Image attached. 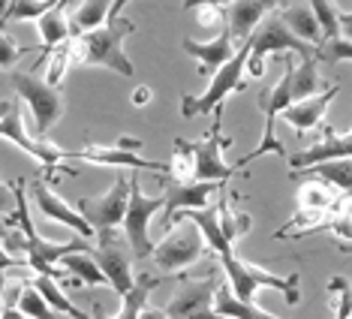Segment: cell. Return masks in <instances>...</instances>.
<instances>
[{"label": "cell", "mask_w": 352, "mask_h": 319, "mask_svg": "<svg viewBox=\"0 0 352 319\" xmlns=\"http://www.w3.org/2000/svg\"><path fill=\"white\" fill-rule=\"evenodd\" d=\"M133 30H135V21L124 19V15H115V19H109L106 25L85 30V34L69 39L73 60L82 63V67H102V69H111V73H118V76L133 78L135 67L124 52V43Z\"/></svg>", "instance_id": "1"}, {"label": "cell", "mask_w": 352, "mask_h": 319, "mask_svg": "<svg viewBox=\"0 0 352 319\" xmlns=\"http://www.w3.org/2000/svg\"><path fill=\"white\" fill-rule=\"evenodd\" d=\"M220 265H223V274H226V286L232 289V295L241 301H253L256 292L262 289V286H271V289H277L280 295L286 298V305H298L301 301V274H271L262 265H253V262H244L238 259V253H223Z\"/></svg>", "instance_id": "2"}, {"label": "cell", "mask_w": 352, "mask_h": 319, "mask_svg": "<svg viewBox=\"0 0 352 319\" xmlns=\"http://www.w3.org/2000/svg\"><path fill=\"white\" fill-rule=\"evenodd\" d=\"M280 63H283V76H280L271 87L259 91V109H262V115H265V130H262V142H259V145H256L247 157L238 160L235 169H244V166H250L253 160H259V157H265V154H280V157H286V148H283V142L277 139L274 130H277V118L283 115V109L289 106V102H295V97H292V69H295L292 52H283V54H280Z\"/></svg>", "instance_id": "3"}, {"label": "cell", "mask_w": 352, "mask_h": 319, "mask_svg": "<svg viewBox=\"0 0 352 319\" xmlns=\"http://www.w3.org/2000/svg\"><path fill=\"white\" fill-rule=\"evenodd\" d=\"M0 139L12 142L15 148H21L25 154L45 166V175H52L63 166V160L73 157V151H63L58 145H52L49 139H39L25 130V111H21L19 100H0Z\"/></svg>", "instance_id": "4"}, {"label": "cell", "mask_w": 352, "mask_h": 319, "mask_svg": "<svg viewBox=\"0 0 352 319\" xmlns=\"http://www.w3.org/2000/svg\"><path fill=\"white\" fill-rule=\"evenodd\" d=\"M250 43V54H247V73L253 78H262L265 76V58L268 54H283V52H292L298 58H310L316 54L319 49H314L310 43H304L301 36H295L289 28L280 21V15H268L259 28L247 36Z\"/></svg>", "instance_id": "5"}, {"label": "cell", "mask_w": 352, "mask_h": 319, "mask_svg": "<svg viewBox=\"0 0 352 319\" xmlns=\"http://www.w3.org/2000/svg\"><path fill=\"white\" fill-rule=\"evenodd\" d=\"M163 211V193L148 196L139 184V175H130V199H126V214H124V241L130 244L133 259H148L154 253L151 241V217Z\"/></svg>", "instance_id": "6"}, {"label": "cell", "mask_w": 352, "mask_h": 319, "mask_svg": "<svg viewBox=\"0 0 352 319\" xmlns=\"http://www.w3.org/2000/svg\"><path fill=\"white\" fill-rule=\"evenodd\" d=\"M247 54H250V43L244 39V43L238 45V52L211 76V85H208V91L202 94V97H184L181 100V115L184 118L208 115V111L223 106L229 94L241 91L244 87V69H247Z\"/></svg>", "instance_id": "7"}, {"label": "cell", "mask_w": 352, "mask_h": 319, "mask_svg": "<svg viewBox=\"0 0 352 319\" xmlns=\"http://www.w3.org/2000/svg\"><path fill=\"white\" fill-rule=\"evenodd\" d=\"M10 82L15 87V94L21 97V102L30 109V115H34L36 135L39 139H45L52 126L63 118V94H60V87L49 85L36 73H19V69L10 76Z\"/></svg>", "instance_id": "8"}, {"label": "cell", "mask_w": 352, "mask_h": 319, "mask_svg": "<svg viewBox=\"0 0 352 319\" xmlns=\"http://www.w3.org/2000/svg\"><path fill=\"white\" fill-rule=\"evenodd\" d=\"M205 250H208V244H205L202 232L196 229V223L178 220V226H172L169 232H166L163 241L154 244L151 259H154V265L160 271L175 274V271H184V268L196 265V262L205 256Z\"/></svg>", "instance_id": "9"}, {"label": "cell", "mask_w": 352, "mask_h": 319, "mask_svg": "<svg viewBox=\"0 0 352 319\" xmlns=\"http://www.w3.org/2000/svg\"><path fill=\"white\" fill-rule=\"evenodd\" d=\"M126 199H130V175H118L115 184H111L106 193L78 199L76 208L82 211V217L94 226L97 238H106V235H111L124 223Z\"/></svg>", "instance_id": "10"}, {"label": "cell", "mask_w": 352, "mask_h": 319, "mask_svg": "<svg viewBox=\"0 0 352 319\" xmlns=\"http://www.w3.org/2000/svg\"><path fill=\"white\" fill-rule=\"evenodd\" d=\"M187 151L196 157V181H214V184H223L226 178L235 175V166H229L223 160V151L232 145L229 135H223V106L214 109V126L205 139L199 142H184Z\"/></svg>", "instance_id": "11"}, {"label": "cell", "mask_w": 352, "mask_h": 319, "mask_svg": "<svg viewBox=\"0 0 352 319\" xmlns=\"http://www.w3.org/2000/svg\"><path fill=\"white\" fill-rule=\"evenodd\" d=\"M30 190V199H34V205L39 208V214L43 217H49L52 223H60V226H67V229H73V232L78 238H85V241H91L94 235V226L82 217V211L76 208V205H69L63 196H58L54 190L49 187V175H39V178H34L28 184Z\"/></svg>", "instance_id": "12"}, {"label": "cell", "mask_w": 352, "mask_h": 319, "mask_svg": "<svg viewBox=\"0 0 352 319\" xmlns=\"http://www.w3.org/2000/svg\"><path fill=\"white\" fill-rule=\"evenodd\" d=\"M220 187L223 184H214V181H187V184H178V181L163 175V232L172 229V217L178 211L208 208L214 190H220Z\"/></svg>", "instance_id": "13"}, {"label": "cell", "mask_w": 352, "mask_h": 319, "mask_svg": "<svg viewBox=\"0 0 352 319\" xmlns=\"http://www.w3.org/2000/svg\"><path fill=\"white\" fill-rule=\"evenodd\" d=\"M94 259L102 268V274L109 277V289H115L118 295H124L133 286V253L130 244L115 241V235H106L97 241V250H94Z\"/></svg>", "instance_id": "14"}, {"label": "cell", "mask_w": 352, "mask_h": 319, "mask_svg": "<svg viewBox=\"0 0 352 319\" xmlns=\"http://www.w3.org/2000/svg\"><path fill=\"white\" fill-rule=\"evenodd\" d=\"M217 286H220L217 277H208V280H190V277L181 271L178 289H175V295L169 298V305H166L163 310L169 314V319H187V316H193L196 310L214 307Z\"/></svg>", "instance_id": "15"}, {"label": "cell", "mask_w": 352, "mask_h": 319, "mask_svg": "<svg viewBox=\"0 0 352 319\" xmlns=\"http://www.w3.org/2000/svg\"><path fill=\"white\" fill-rule=\"evenodd\" d=\"M340 157H352V130L338 133L334 126L322 124V139L314 142L310 148H301L298 154H289V169L301 172L307 166L325 163V160H340Z\"/></svg>", "instance_id": "16"}, {"label": "cell", "mask_w": 352, "mask_h": 319, "mask_svg": "<svg viewBox=\"0 0 352 319\" xmlns=\"http://www.w3.org/2000/svg\"><path fill=\"white\" fill-rule=\"evenodd\" d=\"M184 52L190 54V58L196 60V67H199V73L202 76H214L217 69L226 63L232 54L238 52V45L241 43H235V36H232V30L223 25V30L214 39H208V43H199V39H190V36H184Z\"/></svg>", "instance_id": "17"}, {"label": "cell", "mask_w": 352, "mask_h": 319, "mask_svg": "<svg viewBox=\"0 0 352 319\" xmlns=\"http://www.w3.org/2000/svg\"><path fill=\"white\" fill-rule=\"evenodd\" d=\"M73 157L87 160L94 166H115V169H148L157 175H169V163H154V160L139 157L130 148H109V145H85L82 151H73Z\"/></svg>", "instance_id": "18"}, {"label": "cell", "mask_w": 352, "mask_h": 319, "mask_svg": "<svg viewBox=\"0 0 352 319\" xmlns=\"http://www.w3.org/2000/svg\"><path fill=\"white\" fill-rule=\"evenodd\" d=\"M340 94V85H331V87H325V91H319L314 94V97H304V100H295L289 102V106L283 109V121L295 126L301 135L304 133H310V130H316V126H322V115H325V109L334 102V97Z\"/></svg>", "instance_id": "19"}, {"label": "cell", "mask_w": 352, "mask_h": 319, "mask_svg": "<svg viewBox=\"0 0 352 319\" xmlns=\"http://www.w3.org/2000/svg\"><path fill=\"white\" fill-rule=\"evenodd\" d=\"M277 6H280L277 0H232L226 12H223V19H226V28L232 30L235 43H244L262 25V19Z\"/></svg>", "instance_id": "20"}, {"label": "cell", "mask_w": 352, "mask_h": 319, "mask_svg": "<svg viewBox=\"0 0 352 319\" xmlns=\"http://www.w3.org/2000/svg\"><path fill=\"white\" fill-rule=\"evenodd\" d=\"M277 15H280V21H283V25L289 28L295 36H301L304 43H310L314 49H319V45L325 43L322 28H319V21H316V12L310 10L307 0H289V3H286Z\"/></svg>", "instance_id": "21"}, {"label": "cell", "mask_w": 352, "mask_h": 319, "mask_svg": "<svg viewBox=\"0 0 352 319\" xmlns=\"http://www.w3.org/2000/svg\"><path fill=\"white\" fill-rule=\"evenodd\" d=\"M69 0H58L49 12H43L36 19V30H39V39H43V60L45 54L58 45L69 43L73 39V30H69V10H67Z\"/></svg>", "instance_id": "22"}, {"label": "cell", "mask_w": 352, "mask_h": 319, "mask_svg": "<svg viewBox=\"0 0 352 319\" xmlns=\"http://www.w3.org/2000/svg\"><path fill=\"white\" fill-rule=\"evenodd\" d=\"M60 265L73 277L76 286H109V277L102 274V268L94 259V250H73V253H63Z\"/></svg>", "instance_id": "23"}, {"label": "cell", "mask_w": 352, "mask_h": 319, "mask_svg": "<svg viewBox=\"0 0 352 319\" xmlns=\"http://www.w3.org/2000/svg\"><path fill=\"white\" fill-rule=\"evenodd\" d=\"M160 280L163 277H154V274H135V280L133 286L121 295V310H118L111 319H139L142 316V310L148 307V298H151V292L160 286Z\"/></svg>", "instance_id": "24"}, {"label": "cell", "mask_w": 352, "mask_h": 319, "mask_svg": "<svg viewBox=\"0 0 352 319\" xmlns=\"http://www.w3.org/2000/svg\"><path fill=\"white\" fill-rule=\"evenodd\" d=\"M111 3L115 0H82L76 10H69V30H73V36L106 25L111 15Z\"/></svg>", "instance_id": "25"}, {"label": "cell", "mask_w": 352, "mask_h": 319, "mask_svg": "<svg viewBox=\"0 0 352 319\" xmlns=\"http://www.w3.org/2000/svg\"><path fill=\"white\" fill-rule=\"evenodd\" d=\"M304 175H316V178H322L325 184L338 187L340 193H346L352 199V157L325 160V163L307 166V169H301V178H304Z\"/></svg>", "instance_id": "26"}, {"label": "cell", "mask_w": 352, "mask_h": 319, "mask_svg": "<svg viewBox=\"0 0 352 319\" xmlns=\"http://www.w3.org/2000/svg\"><path fill=\"white\" fill-rule=\"evenodd\" d=\"M214 310H220V314L226 316V319H277V316L265 314V310L256 305V301H241V298H235L226 283L217 286V295H214Z\"/></svg>", "instance_id": "27"}, {"label": "cell", "mask_w": 352, "mask_h": 319, "mask_svg": "<svg viewBox=\"0 0 352 319\" xmlns=\"http://www.w3.org/2000/svg\"><path fill=\"white\" fill-rule=\"evenodd\" d=\"M319 91H325V82L319 76V58L316 54L301 58V63H295V69H292V97L304 100V97H314Z\"/></svg>", "instance_id": "28"}, {"label": "cell", "mask_w": 352, "mask_h": 319, "mask_svg": "<svg viewBox=\"0 0 352 319\" xmlns=\"http://www.w3.org/2000/svg\"><path fill=\"white\" fill-rule=\"evenodd\" d=\"M34 286H36L39 295H43V298L49 301V305L58 310L60 316H69V319H87L85 310H78L73 301H69L67 295H63V289L58 286V280H54V277H49V274H36V277H34Z\"/></svg>", "instance_id": "29"}, {"label": "cell", "mask_w": 352, "mask_h": 319, "mask_svg": "<svg viewBox=\"0 0 352 319\" xmlns=\"http://www.w3.org/2000/svg\"><path fill=\"white\" fill-rule=\"evenodd\" d=\"M58 0H0V21H36L43 12H49Z\"/></svg>", "instance_id": "30"}, {"label": "cell", "mask_w": 352, "mask_h": 319, "mask_svg": "<svg viewBox=\"0 0 352 319\" xmlns=\"http://www.w3.org/2000/svg\"><path fill=\"white\" fill-rule=\"evenodd\" d=\"M217 214H220V226H223V235L229 238L232 244L238 241L241 235L250 232V217L247 214H238L235 208L229 205L226 199V187H220V202H217Z\"/></svg>", "instance_id": "31"}, {"label": "cell", "mask_w": 352, "mask_h": 319, "mask_svg": "<svg viewBox=\"0 0 352 319\" xmlns=\"http://www.w3.org/2000/svg\"><path fill=\"white\" fill-rule=\"evenodd\" d=\"M15 307H19L28 319H58V316H60L58 310H54L49 301L43 298V295H39V289H36L34 283H25V286H21Z\"/></svg>", "instance_id": "32"}, {"label": "cell", "mask_w": 352, "mask_h": 319, "mask_svg": "<svg viewBox=\"0 0 352 319\" xmlns=\"http://www.w3.org/2000/svg\"><path fill=\"white\" fill-rule=\"evenodd\" d=\"M328 208H334V196L328 193L325 184L310 181L298 190V211H316V214H328Z\"/></svg>", "instance_id": "33"}, {"label": "cell", "mask_w": 352, "mask_h": 319, "mask_svg": "<svg viewBox=\"0 0 352 319\" xmlns=\"http://www.w3.org/2000/svg\"><path fill=\"white\" fill-rule=\"evenodd\" d=\"M310 10L316 12V21L322 28V36L325 43L328 39H338L340 36V6L338 0H307Z\"/></svg>", "instance_id": "34"}, {"label": "cell", "mask_w": 352, "mask_h": 319, "mask_svg": "<svg viewBox=\"0 0 352 319\" xmlns=\"http://www.w3.org/2000/svg\"><path fill=\"white\" fill-rule=\"evenodd\" d=\"M166 178L178 181V184H187V181H196V157L187 151L184 139L175 142V154L169 160V175Z\"/></svg>", "instance_id": "35"}, {"label": "cell", "mask_w": 352, "mask_h": 319, "mask_svg": "<svg viewBox=\"0 0 352 319\" xmlns=\"http://www.w3.org/2000/svg\"><path fill=\"white\" fill-rule=\"evenodd\" d=\"M45 82L58 87L63 82V76H67V69H69V63H73V52H69V43H63L58 45V49H52L49 54H45Z\"/></svg>", "instance_id": "36"}, {"label": "cell", "mask_w": 352, "mask_h": 319, "mask_svg": "<svg viewBox=\"0 0 352 319\" xmlns=\"http://www.w3.org/2000/svg\"><path fill=\"white\" fill-rule=\"evenodd\" d=\"M316 58L319 60H328V63H340V60H349L352 63V43L349 39H328V43L319 45V52H316Z\"/></svg>", "instance_id": "37"}, {"label": "cell", "mask_w": 352, "mask_h": 319, "mask_svg": "<svg viewBox=\"0 0 352 319\" xmlns=\"http://www.w3.org/2000/svg\"><path fill=\"white\" fill-rule=\"evenodd\" d=\"M328 292L338 295V314L334 319H349V310H352V283L346 277H334L328 280Z\"/></svg>", "instance_id": "38"}, {"label": "cell", "mask_w": 352, "mask_h": 319, "mask_svg": "<svg viewBox=\"0 0 352 319\" xmlns=\"http://www.w3.org/2000/svg\"><path fill=\"white\" fill-rule=\"evenodd\" d=\"M3 28H6V25L0 21V69H10V67H15V60L25 58L30 49H21V45H15L12 39L6 36V30H3Z\"/></svg>", "instance_id": "39"}, {"label": "cell", "mask_w": 352, "mask_h": 319, "mask_svg": "<svg viewBox=\"0 0 352 319\" xmlns=\"http://www.w3.org/2000/svg\"><path fill=\"white\" fill-rule=\"evenodd\" d=\"M10 211H15V187H6L3 181H0V217Z\"/></svg>", "instance_id": "40"}, {"label": "cell", "mask_w": 352, "mask_h": 319, "mask_svg": "<svg viewBox=\"0 0 352 319\" xmlns=\"http://www.w3.org/2000/svg\"><path fill=\"white\" fill-rule=\"evenodd\" d=\"M232 0H184V10L187 12H196L202 10V6H217V10H226Z\"/></svg>", "instance_id": "41"}, {"label": "cell", "mask_w": 352, "mask_h": 319, "mask_svg": "<svg viewBox=\"0 0 352 319\" xmlns=\"http://www.w3.org/2000/svg\"><path fill=\"white\" fill-rule=\"evenodd\" d=\"M196 12H199V21H202V28H214L223 19L217 6H202V10H196Z\"/></svg>", "instance_id": "42"}, {"label": "cell", "mask_w": 352, "mask_h": 319, "mask_svg": "<svg viewBox=\"0 0 352 319\" xmlns=\"http://www.w3.org/2000/svg\"><path fill=\"white\" fill-rule=\"evenodd\" d=\"M151 97H154V94H151V87H148V85H139V87H135V91H133L130 102H133L135 109H139V106H148Z\"/></svg>", "instance_id": "43"}, {"label": "cell", "mask_w": 352, "mask_h": 319, "mask_svg": "<svg viewBox=\"0 0 352 319\" xmlns=\"http://www.w3.org/2000/svg\"><path fill=\"white\" fill-rule=\"evenodd\" d=\"M340 36L352 43V15L346 10H340Z\"/></svg>", "instance_id": "44"}, {"label": "cell", "mask_w": 352, "mask_h": 319, "mask_svg": "<svg viewBox=\"0 0 352 319\" xmlns=\"http://www.w3.org/2000/svg\"><path fill=\"white\" fill-rule=\"evenodd\" d=\"M0 319H28V316L21 314V310L12 305V301H3V310H0Z\"/></svg>", "instance_id": "45"}, {"label": "cell", "mask_w": 352, "mask_h": 319, "mask_svg": "<svg viewBox=\"0 0 352 319\" xmlns=\"http://www.w3.org/2000/svg\"><path fill=\"white\" fill-rule=\"evenodd\" d=\"M187 319H226L220 314V310H214V307H205V310H196L193 316H187Z\"/></svg>", "instance_id": "46"}, {"label": "cell", "mask_w": 352, "mask_h": 319, "mask_svg": "<svg viewBox=\"0 0 352 319\" xmlns=\"http://www.w3.org/2000/svg\"><path fill=\"white\" fill-rule=\"evenodd\" d=\"M139 319H169V314H166V310H157V307H145Z\"/></svg>", "instance_id": "47"}, {"label": "cell", "mask_w": 352, "mask_h": 319, "mask_svg": "<svg viewBox=\"0 0 352 319\" xmlns=\"http://www.w3.org/2000/svg\"><path fill=\"white\" fill-rule=\"evenodd\" d=\"M91 316H94V319H111V316L106 314V310H102V305H100V301H94V307H91Z\"/></svg>", "instance_id": "48"}, {"label": "cell", "mask_w": 352, "mask_h": 319, "mask_svg": "<svg viewBox=\"0 0 352 319\" xmlns=\"http://www.w3.org/2000/svg\"><path fill=\"white\" fill-rule=\"evenodd\" d=\"M126 3H130V0H115V3H111V15H109V19H115V15H121Z\"/></svg>", "instance_id": "49"}, {"label": "cell", "mask_w": 352, "mask_h": 319, "mask_svg": "<svg viewBox=\"0 0 352 319\" xmlns=\"http://www.w3.org/2000/svg\"><path fill=\"white\" fill-rule=\"evenodd\" d=\"M349 319H352V310H349Z\"/></svg>", "instance_id": "50"}, {"label": "cell", "mask_w": 352, "mask_h": 319, "mask_svg": "<svg viewBox=\"0 0 352 319\" xmlns=\"http://www.w3.org/2000/svg\"><path fill=\"white\" fill-rule=\"evenodd\" d=\"M0 286H3V280H0Z\"/></svg>", "instance_id": "51"}, {"label": "cell", "mask_w": 352, "mask_h": 319, "mask_svg": "<svg viewBox=\"0 0 352 319\" xmlns=\"http://www.w3.org/2000/svg\"><path fill=\"white\" fill-rule=\"evenodd\" d=\"M63 319H69V316H63Z\"/></svg>", "instance_id": "52"}, {"label": "cell", "mask_w": 352, "mask_h": 319, "mask_svg": "<svg viewBox=\"0 0 352 319\" xmlns=\"http://www.w3.org/2000/svg\"><path fill=\"white\" fill-rule=\"evenodd\" d=\"M277 3H280V0H277Z\"/></svg>", "instance_id": "53"}]
</instances>
